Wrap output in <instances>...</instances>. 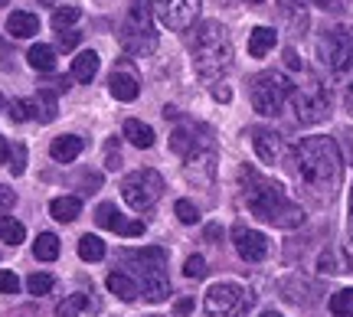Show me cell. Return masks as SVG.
<instances>
[{
  "label": "cell",
  "instance_id": "e0dca14e",
  "mask_svg": "<svg viewBox=\"0 0 353 317\" xmlns=\"http://www.w3.org/2000/svg\"><path fill=\"white\" fill-rule=\"evenodd\" d=\"M82 147H85V141L79 138V134H59L50 144V157L56 164H72L79 154H82Z\"/></svg>",
  "mask_w": 353,
  "mask_h": 317
},
{
  "label": "cell",
  "instance_id": "7c38bea8",
  "mask_svg": "<svg viewBox=\"0 0 353 317\" xmlns=\"http://www.w3.org/2000/svg\"><path fill=\"white\" fill-rule=\"evenodd\" d=\"M252 147L255 154H259V161L262 164H291V147H288V141L281 138L278 131H255L252 134Z\"/></svg>",
  "mask_w": 353,
  "mask_h": 317
},
{
  "label": "cell",
  "instance_id": "30bf717a",
  "mask_svg": "<svg viewBox=\"0 0 353 317\" xmlns=\"http://www.w3.org/2000/svg\"><path fill=\"white\" fill-rule=\"evenodd\" d=\"M161 193H164V180H161L157 170H148V167H141V170H134V174H128L121 180V196L138 213H148L161 200Z\"/></svg>",
  "mask_w": 353,
  "mask_h": 317
},
{
  "label": "cell",
  "instance_id": "db71d44e",
  "mask_svg": "<svg viewBox=\"0 0 353 317\" xmlns=\"http://www.w3.org/2000/svg\"><path fill=\"white\" fill-rule=\"evenodd\" d=\"M245 3H262V0H245Z\"/></svg>",
  "mask_w": 353,
  "mask_h": 317
},
{
  "label": "cell",
  "instance_id": "b9f144b4",
  "mask_svg": "<svg viewBox=\"0 0 353 317\" xmlns=\"http://www.w3.org/2000/svg\"><path fill=\"white\" fill-rule=\"evenodd\" d=\"M190 311H193V298H180V301H176V307H174V314L176 317H187Z\"/></svg>",
  "mask_w": 353,
  "mask_h": 317
},
{
  "label": "cell",
  "instance_id": "4dcf8cb0",
  "mask_svg": "<svg viewBox=\"0 0 353 317\" xmlns=\"http://www.w3.org/2000/svg\"><path fill=\"white\" fill-rule=\"evenodd\" d=\"M30 118H37V105H33V99H17V102H10V121H30Z\"/></svg>",
  "mask_w": 353,
  "mask_h": 317
},
{
  "label": "cell",
  "instance_id": "8d00e7d4",
  "mask_svg": "<svg viewBox=\"0 0 353 317\" xmlns=\"http://www.w3.org/2000/svg\"><path fill=\"white\" fill-rule=\"evenodd\" d=\"M183 275H187V278H203V275H206V258H203V255H190L187 265H183Z\"/></svg>",
  "mask_w": 353,
  "mask_h": 317
},
{
  "label": "cell",
  "instance_id": "d6a6232c",
  "mask_svg": "<svg viewBox=\"0 0 353 317\" xmlns=\"http://www.w3.org/2000/svg\"><path fill=\"white\" fill-rule=\"evenodd\" d=\"M85 305H88V298H85V294H72V298H65L63 305L56 307V317H79Z\"/></svg>",
  "mask_w": 353,
  "mask_h": 317
},
{
  "label": "cell",
  "instance_id": "c3c4849f",
  "mask_svg": "<svg viewBox=\"0 0 353 317\" xmlns=\"http://www.w3.org/2000/svg\"><path fill=\"white\" fill-rule=\"evenodd\" d=\"M206 239H219V226H210V229H206Z\"/></svg>",
  "mask_w": 353,
  "mask_h": 317
},
{
  "label": "cell",
  "instance_id": "3957f363",
  "mask_svg": "<svg viewBox=\"0 0 353 317\" xmlns=\"http://www.w3.org/2000/svg\"><path fill=\"white\" fill-rule=\"evenodd\" d=\"M190 56H193V69L203 82H219L232 69V39L229 30L216 20H203L193 33H190Z\"/></svg>",
  "mask_w": 353,
  "mask_h": 317
},
{
  "label": "cell",
  "instance_id": "d590c367",
  "mask_svg": "<svg viewBox=\"0 0 353 317\" xmlns=\"http://www.w3.org/2000/svg\"><path fill=\"white\" fill-rule=\"evenodd\" d=\"M7 167H10V174H13V177H20V174L26 170V147H23V144H13V147H10Z\"/></svg>",
  "mask_w": 353,
  "mask_h": 317
},
{
  "label": "cell",
  "instance_id": "277c9868",
  "mask_svg": "<svg viewBox=\"0 0 353 317\" xmlns=\"http://www.w3.org/2000/svg\"><path fill=\"white\" fill-rule=\"evenodd\" d=\"M121 265H128L131 278L141 285V294L161 305L170 298V281H167V255L164 249H131L121 252Z\"/></svg>",
  "mask_w": 353,
  "mask_h": 317
},
{
  "label": "cell",
  "instance_id": "ab89813d",
  "mask_svg": "<svg viewBox=\"0 0 353 317\" xmlns=\"http://www.w3.org/2000/svg\"><path fill=\"white\" fill-rule=\"evenodd\" d=\"M82 43V33H76V30H65V33H59V50L63 52H72Z\"/></svg>",
  "mask_w": 353,
  "mask_h": 317
},
{
  "label": "cell",
  "instance_id": "74e56055",
  "mask_svg": "<svg viewBox=\"0 0 353 317\" xmlns=\"http://www.w3.org/2000/svg\"><path fill=\"white\" fill-rule=\"evenodd\" d=\"M20 292V278L13 275L10 268H0V294H17Z\"/></svg>",
  "mask_w": 353,
  "mask_h": 317
},
{
  "label": "cell",
  "instance_id": "ac0fdd59",
  "mask_svg": "<svg viewBox=\"0 0 353 317\" xmlns=\"http://www.w3.org/2000/svg\"><path fill=\"white\" fill-rule=\"evenodd\" d=\"M7 33H10L13 39H30L39 33V20L33 17V13L26 10H13L10 17H7Z\"/></svg>",
  "mask_w": 353,
  "mask_h": 317
},
{
  "label": "cell",
  "instance_id": "5b68a950",
  "mask_svg": "<svg viewBox=\"0 0 353 317\" xmlns=\"http://www.w3.org/2000/svg\"><path fill=\"white\" fill-rule=\"evenodd\" d=\"M121 46L131 56H148L157 50V30H154V0H131L121 26Z\"/></svg>",
  "mask_w": 353,
  "mask_h": 317
},
{
  "label": "cell",
  "instance_id": "484cf974",
  "mask_svg": "<svg viewBox=\"0 0 353 317\" xmlns=\"http://www.w3.org/2000/svg\"><path fill=\"white\" fill-rule=\"evenodd\" d=\"M26 239V229L20 219H13V216H0V242H7V245H20Z\"/></svg>",
  "mask_w": 353,
  "mask_h": 317
},
{
  "label": "cell",
  "instance_id": "e575fe53",
  "mask_svg": "<svg viewBox=\"0 0 353 317\" xmlns=\"http://www.w3.org/2000/svg\"><path fill=\"white\" fill-rule=\"evenodd\" d=\"M174 213H176V219H180L183 226H193V223L200 219V209L190 203V200H176V203H174Z\"/></svg>",
  "mask_w": 353,
  "mask_h": 317
},
{
  "label": "cell",
  "instance_id": "ffe728a7",
  "mask_svg": "<svg viewBox=\"0 0 353 317\" xmlns=\"http://www.w3.org/2000/svg\"><path fill=\"white\" fill-rule=\"evenodd\" d=\"M108 292H112L118 301H134L141 294V285L131 278L128 272H112V275H108Z\"/></svg>",
  "mask_w": 353,
  "mask_h": 317
},
{
  "label": "cell",
  "instance_id": "5bb4252c",
  "mask_svg": "<svg viewBox=\"0 0 353 317\" xmlns=\"http://www.w3.org/2000/svg\"><path fill=\"white\" fill-rule=\"evenodd\" d=\"M108 92H112L118 102H134L141 92V79L134 72V65H128V63L114 65V72L108 76Z\"/></svg>",
  "mask_w": 353,
  "mask_h": 317
},
{
  "label": "cell",
  "instance_id": "d4e9b609",
  "mask_svg": "<svg viewBox=\"0 0 353 317\" xmlns=\"http://www.w3.org/2000/svg\"><path fill=\"white\" fill-rule=\"evenodd\" d=\"M33 255L39 262H56L59 258V236L56 232H39L33 242Z\"/></svg>",
  "mask_w": 353,
  "mask_h": 317
},
{
  "label": "cell",
  "instance_id": "8fae6325",
  "mask_svg": "<svg viewBox=\"0 0 353 317\" xmlns=\"http://www.w3.org/2000/svg\"><path fill=\"white\" fill-rule=\"evenodd\" d=\"M154 13L174 33H187L200 17V0H154Z\"/></svg>",
  "mask_w": 353,
  "mask_h": 317
},
{
  "label": "cell",
  "instance_id": "4fadbf2b",
  "mask_svg": "<svg viewBox=\"0 0 353 317\" xmlns=\"http://www.w3.org/2000/svg\"><path fill=\"white\" fill-rule=\"evenodd\" d=\"M95 223H99L101 229H112V232H118V236H128V239H138V236H144V223L141 219H125L121 216V209L114 203H99L95 206Z\"/></svg>",
  "mask_w": 353,
  "mask_h": 317
},
{
  "label": "cell",
  "instance_id": "816d5d0a",
  "mask_svg": "<svg viewBox=\"0 0 353 317\" xmlns=\"http://www.w3.org/2000/svg\"><path fill=\"white\" fill-rule=\"evenodd\" d=\"M262 317H281V314H275V311H265V314Z\"/></svg>",
  "mask_w": 353,
  "mask_h": 317
},
{
  "label": "cell",
  "instance_id": "ee69618b",
  "mask_svg": "<svg viewBox=\"0 0 353 317\" xmlns=\"http://www.w3.org/2000/svg\"><path fill=\"white\" fill-rule=\"evenodd\" d=\"M314 3L321 7V10H330V13L341 10V0H314Z\"/></svg>",
  "mask_w": 353,
  "mask_h": 317
},
{
  "label": "cell",
  "instance_id": "9a60e30c",
  "mask_svg": "<svg viewBox=\"0 0 353 317\" xmlns=\"http://www.w3.org/2000/svg\"><path fill=\"white\" fill-rule=\"evenodd\" d=\"M232 242H236L239 258H245V262H262L265 255H268V239H265L262 232H255V229L236 226L232 229Z\"/></svg>",
  "mask_w": 353,
  "mask_h": 317
},
{
  "label": "cell",
  "instance_id": "f1b7e54d",
  "mask_svg": "<svg viewBox=\"0 0 353 317\" xmlns=\"http://www.w3.org/2000/svg\"><path fill=\"white\" fill-rule=\"evenodd\" d=\"M330 314L334 317H350L353 314V288H343V292L330 294Z\"/></svg>",
  "mask_w": 353,
  "mask_h": 317
},
{
  "label": "cell",
  "instance_id": "d6986e66",
  "mask_svg": "<svg viewBox=\"0 0 353 317\" xmlns=\"http://www.w3.org/2000/svg\"><path fill=\"white\" fill-rule=\"evenodd\" d=\"M99 52H92V50H85V52H79L76 59H72V72H69V76L76 79V82H82V85H85V82H92V79L99 76Z\"/></svg>",
  "mask_w": 353,
  "mask_h": 317
},
{
  "label": "cell",
  "instance_id": "f6af8a7d",
  "mask_svg": "<svg viewBox=\"0 0 353 317\" xmlns=\"http://www.w3.org/2000/svg\"><path fill=\"white\" fill-rule=\"evenodd\" d=\"M7 157H10V144H7V138L0 134V164H7Z\"/></svg>",
  "mask_w": 353,
  "mask_h": 317
},
{
  "label": "cell",
  "instance_id": "ba28073f",
  "mask_svg": "<svg viewBox=\"0 0 353 317\" xmlns=\"http://www.w3.org/2000/svg\"><path fill=\"white\" fill-rule=\"evenodd\" d=\"M294 82L281 72H262L252 79V108L265 118H275L285 112V105L291 102Z\"/></svg>",
  "mask_w": 353,
  "mask_h": 317
},
{
  "label": "cell",
  "instance_id": "836d02e7",
  "mask_svg": "<svg viewBox=\"0 0 353 317\" xmlns=\"http://www.w3.org/2000/svg\"><path fill=\"white\" fill-rule=\"evenodd\" d=\"M26 288H30V294L43 298V294L52 292V278L46 275V272H37V275H30V278H26Z\"/></svg>",
  "mask_w": 353,
  "mask_h": 317
},
{
  "label": "cell",
  "instance_id": "7dc6e473",
  "mask_svg": "<svg viewBox=\"0 0 353 317\" xmlns=\"http://www.w3.org/2000/svg\"><path fill=\"white\" fill-rule=\"evenodd\" d=\"M216 99H219V102H226V99H232V92H229V89H216Z\"/></svg>",
  "mask_w": 353,
  "mask_h": 317
},
{
  "label": "cell",
  "instance_id": "7bdbcfd3",
  "mask_svg": "<svg viewBox=\"0 0 353 317\" xmlns=\"http://www.w3.org/2000/svg\"><path fill=\"white\" fill-rule=\"evenodd\" d=\"M285 65H288V69H301V59H298L294 50H285Z\"/></svg>",
  "mask_w": 353,
  "mask_h": 317
},
{
  "label": "cell",
  "instance_id": "60d3db41",
  "mask_svg": "<svg viewBox=\"0 0 353 317\" xmlns=\"http://www.w3.org/2000/svg\"><path fill=\"white\" fill-rule=\"evenodd\" d=\"M13 203H17V193H13L10 187H3V183H0V213L13 209Z\"/></svg>",
  "mask_w": 353,
  "mask_h": 317
},
{
  "label": "cell",
  "instance_id": "1f68e13d",
  "mask_svg": "<svg viewBox=\"0 0 353 317\" xmlns=\"http://www.w3.org/2000/svg\"><path fill=\"white\" fill-rule=\"evenodd\" d=\"M317 268L324 272V275H337V272H347L343 268V258H341V252L337 249H327V252L317 258Z\"/></svg>",
  "mask_w": 353,
  "mask_h": 317
},
{
  "label": "cell",
  "instance_id": "7a4b0ae2",
  "mask_svg": "<svg viewBox=\"0 0 353 317\" xmlns=\"http://www.w3.org/2000/svg\"><path fill=\"white\" fill-rule=\"evenodd\" d=\"M239 180H242V200H245V206H249V213L255 219H262V223H268L275 229L304 226V209L285 196L281 183L255 174L252 167H242Z\"/></svg>",
  "mask_w": 353,
  "mask_h": 317
},
{
  "label": "cell",
  "instance_id": "f907efd6",
  "mask_svg": "<svg viewBox=\"0 0 353 317\" xmlns=\"http://www.w3.org/2000/svg\"><path fill=\"white\" fill-rule=\"evenodd\" d=\"M39 3H43V7H52V3H56V0H39Z\"/></svg>",
  "mask_w": 353,
  "mask_h": 317
},
{
  "label": "cell",
  "instance_id": "4316f807",
  "mask_svg": "<svg viewBox=\"0 0 353 317\" xmlns=\"http://www.w3.org/2000/svg\"><path fill=\"white\" fill-rule=\"evenodd\" d=\"M33 105H37V118H39V121H52V118H56V92H52V89L39 85Z\"/></svg>",
  "mask_w": 353,
  "mask_h": 317
},
{
  "label": "cell",
  "instance_id": "9c48e42d",
  "mask_svg": "<svg viewBox=\"0 0 353 317\" xmlns=\"http://www.w3.org/2000/svg\"><path fill=\"white\" fill-rule=\"evenodd\" d=\"M291 112L298 118V125H321L330 114V92L324 82L307 79L304 85H294L291 92Z\"/></svg>",
  "mask_w": 353,
  "mask_h": 317
},
{
  "label": "cell",
  "instance_id": "bcb514c9",
  "mask_svg": "<svg viewBox=\"0 0 353 317\" xmlns=\"http://www.w3.org/2000/svg\"><path fill=\"white\" fill-rule=\"evenodd\" d=\"M343 105H347V112L353 114V82H347V92H343Z\"/></svg>",
  "mask_w": 353,
  "mask_h": 317
},
{
  "label": "cell",
  "instance_id": "cb8c5ba5",
  "mask_svg": "<svg viewBox=\"0 0 353 317\" xmlns=\"http://www.w3.org/2000/svg\"><path fill=\"white\" fill-rule=\"evenodd\" d=\"M26 63L33 65L37 72H52L56 69V50L46 46V43H37V46H30V52H26Z\"/></svg>",
  "mask_w": 353,
  "mask_h": 317
},
{
  "label": "cell",
  "instance_id": "2e32d148",
  "mask_svg": "<svg viewBox=\"0 0 353 317\" xmlns=\"http://www.w3.org/2000/svg\"><path fill=\"white\" fill-rule=\"evenodd\" d=\"M278 13H281V23L288 26L294 37L307 33V23H311V7H307V0H278Z\"/></svg>",
  "mask_w": 353,
  "mask_h": 317
},
{
  "label": "cell",
  "instance_id": "603a6c76",
  "mask_svg": "<svg viewBox=\"0 0 353 317\" xmlns=\"http://www.w3.org/2000/svg\"><path fill=\"white\" fill-rule=\"evenodd\" d=\"M50 213H52V219H59V223H72V219H79V213H82V200H79V196H56L50 203Z\"/></svg>",
  "mask_w": 353,
  "mask_h": 317
},
{
  "label": "cell",
  "instance_id": "6da1fadb",
  "mask_svg": "<svg viewBox=\"0 0 353 317\" xmlns=\"http://www.w3.org/2000/svg\"><path fill=\"white\" fill-rule=\"evenodd\" d=\"M294 174L307 190L321 193V200H330L343 177V157L334 138H304L294 151H291V164Z\"/></svg>",
  "mask_w": 353,
  "mask_h": 317
},
{
  "label": "cell",
  "instance_id": "44dd1931",
  "mask_svg": "<svg viewBox=\"0 0 353 317\" xmlns=\"http://www.w3.org/2000/svg\"><path fill=\"white\" fill-rule=\"evenodd\" d=\"M275 43H278V33L272 26H255L252 37H249V52H252L255 59H262V56H268V52L275 50Z\"/></svg>",
  "mask_w": 353,
  "mask_h": 317
},
{
  "label": "cell",
  "instance_id": "f35d334b",
  "mask_svg": "<svg viewBox=\"0 0 353 317\" xmlns=\"http://www.w3.org/2000/svg\"><path fill=\"white\" fill-rule=\"evenodd\" d=\"M105 167H108V170H118V167H121V154H118V138H108V144H105Z\"/></svg>",
  "mask_w": 353,
  "mask_h": 317
},
{
  "label": "cell",
  "instance_id": "7402d4cb",
  "mask_svg": "<svg viewBox=\"0 0 353 317\" xmlns=\"http://www.w3.org/2000/svg\"><path fill=\"white\" fill-rule=\"evenodd\" d=\"M125 138L131 141L134 147H141V151L154 147V131H151V125H144V121H138V118H128V121H125Z\"/></svg>",
  "mask_w": 353,
  "mask_h": 317
},
{
  "label": "cell",
  "instance_id": "f546056e",
  "mask_svg": "<svg viewBox=\"0 0 353 317\" xmlns=\"http://www.w3.org/2000/svg\"><path fill=\"white\" fill-rule=\"evenodd\" d=\"M79 17H82V7H76V3H69V7H59V10L52 13V26L56 30H72V26L79 23Z\"/></svg>",
  "mask_w": 353,
  "mask_h": 317
},
{
  "label": "cell",
  "instance_id": "f5cc1de1",
  "mask_svg": "<svg viewBox=\"0 0 353 317\" xmlns=\"http://www.w3.org/2000/svg\"><path fill=\"white\" fill-rule=\"evenodd\" d=\"M0 112H3V95H0Z\"/></svg>",
  "mask_w": 353,
  "mask_h": 317
},
{
  "label": "cell",
  "instance_id": "8992f818",
  "mask_svg": "<svg viewBox=\"0 0 353 317\" xmlns=\"http://www.w3.org/2000/svg\"><path fill=\"white\" fill-rule=\"evenodd\" d=\"M317 52H321V63L327 65L334 76L353 82V26L327 30L317 39Z\"/></svg>",
  "mask_w": 353,
  "mask_h": 317
},
{
  "label": "cell",
  "instance_id": "83f0119b",
  "mask_svg": "<svg viewBox=\"0 0 353 317\" xmlns=\"http://www.w3.org/2000/svg\"><path fill=\"white\" fill-rule=\"evenodd\" d=\"M79 258H82V262H101V258H105V242H101L99 236H92V232L82 236V239H79Z\"/></svg>",
  "mask_w": 353,
  "mask_h": 317
},
{
  "label": "cell",
  "instance_id": "52a82bcc",
  "mask_svg": "<svg viewBox=\"0 0 353 317\" xmlns=\"http://www.w3.org/2000/svg\"><path fill=\"white\" fill-rule=\"evenodd\" d=\"M252 307V292L236 281H216L203 294V314L206 317H245Z\"/></svg>",
  "mask_w": 353,
  "mask_h": 317
},
{
  "label": "cell",
  "instance_id": "681fc988",
  "mask_svg": "<svg viewBox=\"0 0 353 317\" xmlns=\"http://www.w3.org/2000/svg\"><path fill=\"white\" fill-rule=\"evenodd\" d=\"M350 226H353V190H350Z\"/></svg>",
  "mask_w": 353,
  "mask_h": 317
}]
</instances>
